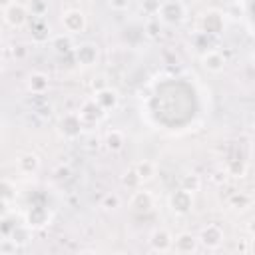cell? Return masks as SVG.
Listing matches in <instances>:
<instances>
[{
    "label": "cell",
    "instance_id": "5",
    "mask_svg": "<svg viewBox=\"0 0 255 255\" xmlns=\"http://www.w3.org/2000/svg\"><path fill=\"white\" fill-rule=\"evenodd\" d=\"M26 18H28V12H26V8L22 4H10L4 10V20L14 28H20L26 22Z\"/></svg>",
    "mask_w": 255,
    "mask_h": 255
},
{
    "label": "cell",
    "instance_id": "7",
    "mask_svg": "<svg viewBox=\"0 0 255 255\" xmlns=\"http://www.w3.org/2000/svg\"><path fill=\"white\" fill-rule=\"evenodd\" d=\"M197 245H199L197 237H193L191 233H181L173 239L171 249H175L177 253H193V251H197Z\"/></svg>",
    "mask_w": 255,
    "mask_h": 255
},
{
    "label": "cell",
    "instance_id": "11",
    "mask_svg": "<svg viewBox=\"0 0 255 255\" xmlns=\"http://www.w3.org/2000/svg\"><path fill=\"white\" fill-rule=\"evenodd\" d=\"M96 56H98V52H96V46H92V44H84V46H80L78 48V60H80V64H92L94 60H96Z\"/></svg>",
    "mask_w": 255,
    "mask_h": 255
},
{
    "label": "cell",
    "instance_id": "2",
    "mask_svg": "<svg viewBox=\"0 0 255 255\" xmlns=\"http://www.w3.org/2000/svg\"><path fill=\"white\" fill-rule=\"evenodd\" d=\"M221 241H223V231H221V227L215 225V223L207 225V227L201 231V235H199V243H201L203 247H207V249H217V247L221 245Z\"/></svg>",
    "mask_w": 255,
    "mask_h": 255
},
{
    "label": "cell",
    "instance_id": "21",
    "mask_svg": "<svg viewBox=\"0 0 255 255\" xmlns=\"http://www.w3.org/2000/svg\"><path fill=\"white\" fill-rule=\"evenodd\" d=\"M10 4H12V0H0V6H4V8L10 6Z\"/></svg>",
    "mask_w": 255,
    "mask_h": 255
},
{
    "label": "cell",
    "instance_id": "20",
    "mask_svg": "<svg viewBox=\"0 0 255 255\" xmlns=\"http://www.w3.org/2000/svg\"><path fill=\"white\" fill-rule=\"evenodd\" d=\"M124 183L126 185H135V183H139V177L135 175V171L131 169L129 173H126V177H124Z\"/></svg>",
    "mask_w": 255,
    "mask_h": 255
},
{
    "label": "cell",
    "instance_id": "13",
    "mask_svg": "<svg viewBox=\"0 0 255 255\" xmlns=\"http://www.w3.org/2000/svg\"><path fill=\"white\" fill-rule=\"evenodd\" d=\"M133 171H135V175L139 177V181H143V179H149V177L153 175L155 167H153L151 161H139V163L133 167Z\"/></svg>",
    "mask_w": 255,
    "mask_h": 255
},
{
    "label": "cell",
    "instance_id": "14",
    "mask_svg": "<svg viewBox=\"0 0 255 255\" xmlns=\"http://www.w3.org/2000/svg\"><path fill=\"white\" fill-rule=\"evenodd\" d=\"M18 163H20V167L26 171V173H30V171H34V169H38V157L34 155V153H26V155H22L20 159H18Z\"/></svg>",
    "mask_w": 255,
    "mask_h": 255
},
{
    "label": "cell",
    "instance_id": "8",
    "mask_svg": "<svg viewBox=\"0 0 255 255\" xmlns=\"http://www.w3.org/2000/svg\"><path fill=\"white\" fill-rule=\"evenodd\" d=\"M131 209L137 211V213H143V211H149L153 207V197L149 191H135L131 201H129Z\"/></svg>",
    "mask_w": 255,
    "mask_h": 255
},
{
    "label": "cell",
    "instance_id": "9",
    "mask_svg": "<svg viewBox=\"0 0 255 255\" xmlns=\"http://www.w3.org/2000/svg\"><path fill=\"white\" fill-rule=\"evenodd\" d=\"M96 104L102 108V110H110V108H114L116 104H118V96H116V92L114 90H108V88H102L98 94H96Z\"/></svg>",
    "mask_w": 255,
    "mask_h": 255
},
{
    "label": "cell",
    "instance_id": "16",
    "mask_svg": "<svg viewBox=\"0 0 255 255\" xmlns=\"http://www.w3.org/2000/svg\"><path fill=\"white\" fill-rule=\"evenodd\" d=\"M199 185H201V181H199V177L197 175H185L183 177V189H187V191H197L199 189Z\"/></svg>",
    "mask_w": 255,
    "mask_h": 255
},
{
    "label": "cell",
    "instance_id": "19",
    "mask_svg": "<svg viewBox=\"0 0 255 255\" xmlns=\"http://www.w3.org/2000/svg\"><path fill=\"white\" fill-rule=\"evenodd\" d=\"M129 6V0H110V8L114 10H126Z\"/></svg>",
    "mask_w": 255,
    "mask_h": 255
},
{
    "label": "cell",
    "instance_id": "12",
    "mask_svg": "<svg viewBox=\"0 0 255 255\" xmlns=\"http://www.w3.org/2000/svg\"><path fill=\"white\" fill-rule=\"evenodd\" d=\"M106 145H108V149H112V151L122 149V145H124V133L118 131V129L108 131V135H106Z\"/></svg>",
    "mask_w": 255,
    "mask_h": 255
},
{
    "label": "cell",
    "instance_id": "1",
    "mask_svg": "<svg viewBox=\"0 0 255 255\" xmlns=\"http://www.w3.org/2000/svg\"><path fill=\"white\" fill-rule=\"evenodd\" d=\"M157 12H159L161 20H165L167 24H177V22H181L183 16H185V8H183V4L173 2V0L161 4V6L157 8Z\"/></svg>",
    "mask_w": 255,
    "mask_h": 255
},
{
    "label": "cell",
    "instance_id": "6",
    "mask_svg": "<svg viewBox=\"0 0 255 255\" xmlns=\"http://www.w3.org/2000/svg\"><path fill=\"white\" fill-rule=\"evenodd\" d=\"M191 205H193V195H191V191L179 189V191H175V193L171 195V207H173V211L185 213V211L191 209Z\"/></svg>",
    "mask_w": 255,
    "mask_h": 255
},
{
    "label": "cell",
    "instance_id": "17",
    "mask_svg": "<svg viewBox=\"0 0 255 255\" xmlns=\"http://www.w3.org/2000/svg\"><path fill=\"white\" fill-rule=\"evenodd\" d=\"M120 205V197L118 195H106L104 201H102V207L104 209H116Z\"/></svg>",
    "mask_w": 255,
    "mask_h": 255
},
{
    "label": "cell",
    "instance_id": "4",
    "mask_svg": "<svg viewBox=\"0 0 255 255\" xmlns=\"http://www.w3.org/2000/svg\"><path fill=\"white\" fill-rule=\"evenodd\" d=\"M62 24L68 32L76 34V32H82L86 28V16L80 12V10H70L62 16Z\"/></svg>",
    "mask_w": 255,
    "mask_h": 255
},
{
    "label": "cell",
    "instance_id": "10",
    "mask_svg": "<svg viewBox=\"0 0 255 255\" xmlns=\"http://www.w3.org/2000/svg\"><path fill=\"white\" fill-rule=\"evenodd\" d=\"M225 66V60L219 52H209L203 56V68L209 70V72H221Z\"/></svg>",
    "mask_w": 255,
    "mask_h": 255
},
{
    "label": "cell",
    "instance_id": "3",
    "mask_svg": "<svg viewBox=\"0 0 255 255\" xmlns=\"http://www.w3.org/2000/svg\"><path fill=\"white\" fill-rule=\"evenodd\" d=\"M149 245H151L153 251L167 253L173 247V237H171V233L167 229H155L151 233V237H149Z\"/></svg>",
    "mask_w": 255,
    "mask_h": 255
},
{
    "label": "cell",
    "instance_id": "18",
    "mask_svg": "<svg viewBox=\"0 0 255 255\" xmlns=\"http://www.w3.org/2000/svg\"><path fill=\"white\" fill-rule=\"evenodd\" d=\"M30 10L40 16V14H44V10H46V2H44V0H32V2H30Z\"/></svg>",
    "mask_w": 255,
    "mask_h": 255
},
{
    "label": "cell",
    "instance_id": "15",
    "mask_svg": "<svg viewBox=\"0 0 255 255\" xmlns=\"http://www.w3.org/2000/svg\"><path fill=\"white\" fill-rule=\"evenodd\" d=\"M28 86H30V90L32 92H44L46 88H48V80H46V76H42V74H34L32 78H30V82H28Z\"/></svg>",
    "mask_w": 255,
    "mask_h": 255
}]
</instances>
